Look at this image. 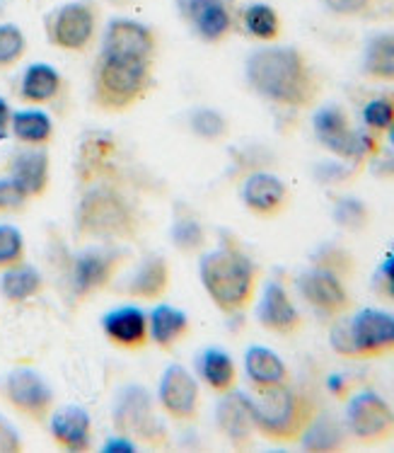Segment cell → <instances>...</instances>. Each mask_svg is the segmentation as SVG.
<instances>
[{
	"instance_id": "2",
	"label": "cell",
	"mask_w": 394,
	"mask_h": 453,
	"mask_svg": "<svg viewBox=\"0 0 394 453\" xmlns=\"http://www.w3.org/2000/svg\"><path fill=\"white\" fill-rule=\"evenodd\" d=\"M199 281L220 313L238 318L257 301L261 269L235 235L223 233L213 250L199 255Z\"/></svg>"
},
{
	"instance_id": "40",
	"label": "cell",
	"mask_w": 394,
	"mask_h": 453,
	"mask_svg": "<svg viewBox=\"0 0 394 453\" xmlns=\"http://www.w3.org/2000/svg\"><path fill=\"white\" fill-rule=\"evenodd\" d=\"M327 12L344 19H358L373 15L380 8V0H320Z\"/></svg>"
},
{
	"instance_id": "26",
	"label": "cell",
	"mask_w": 394,
	"mask_h": 453,
	"mask_svg": "<svg viewBox=\"0 0 394 453\" xmlns=\"http://www.w3.org/2000/svg\"><path fill=\"white\" fill-rule=\"evenodd\" d=\"M196 373L213 395H228L238 390L239 371L235 359L223 347H206L196 357Z\"/></svg>"
},
{
	"instance_id": "3",
	"label": "cell",
	"mask_w": 394,
	"mask_h": 453,
	"mask_svg": "<svg viewBox=\"0 0 394 453\" xmlns=\"http://www.w3.org/2000/svg\"><path fill=\"white\" fill-rule=\"evenodd\" d=\"M75 233L83 241L104 245L136 242L143 233V216L124 189L111 182H97L78 199Z\"/></svg>"
},
{
	"instance_id": "21",
	"label": "cell",
	"mask_w": 394,
	"mask_h": 453,
	"mask_svg": "<svg viewBox=\"0 0 394 453\" xmlns=\"http://www.w3.org/2000/svg\"><path fill=\"white\" fill-rule=\"evenodd\" d=\"M216 426H218L220 436L235 451H247L254 446L257 429H254V422L249 415L245 393L232 390L228 395H220V403L216 407Z\"/></svg>"
},
{
	"instance_id": "8",
	"label": "cell",
	"mask_w": 394,
	"mask_h": 453,
	"mask_svg": "<svg viewBox=\"0 0 394 453\" xmlns=\"http://www.w3.org/2000/svg\"><path fill=\"white\" fill-rule=\"evenodd\" d=\"M111 425L117 434L131 436L138 446L155 451L170 446V432L157 415L150 393L140 383H129L117 393L111 407Z\"/></svg>"
},
{
	"instance_id": "20",
	"label": "cell",
	"mask_w": 394,
	"mask_h": 453,
	"mask_svg": "<svg viewBox=\"0 0 394 453\" xmlns=\"http://www.w3.org/2000/svg\"><path fill=\"white\" fill-rule=\"evenodd\" d=\"M121 291L133 301L143 303H160L172 291V265L165 255L150 252L138 262L129 279L124 281Z\"/></svg>"
},
{
	"instance_id": "13",
	"label": "cell",
	"mask_w": 394,
	"mask_h": 453,
	"mask_svg": "<svg viewBox=\"0 0 394 453\" xmlns=\"http://www.w3.org/2000/svg\"><path fill=\"white\" fill-rule=\"evenodd\" d=\"M298 294L312 313L324 323H334L339 318H346L356 308L349 287H346V279H341L339 274H334L330 269H305L298 277Z\"/></svg>"
},
{
	"instance_id": "18",
	"label": "cell",
	"mask_w": 394,
	"mask_h": 453,
	"mask_svg": "<svg viewBox=\"0 0 394 453\" xmlns=\"http://www.w3.org/2000/svg\"><path fill=\"white\" fill-rule=\"evenodd\" d=\"M102 334L104 340L126 354H140L146 352L150 342V325H148V313L138 305H119L111 308L102 315L100 320Z\"/></svg>"
},
{
	"instance_id": "34",
	"label": "cell",
	"mask_w": 394,
	"mask_h": 453,
	"mask_svg": "<svg viewBox=\"0 0 394 453\" xmlns=\"http://www.w3.org/2000/svg\"><path fill=\"white\" fill-rule=\"evenodd\" d=\"M360 124L363 129L375 134L380 139H385L387 131L394 124V90L390 93H380L363 104L360 110Z\"/></svg>"
},
{
	"instance_id": "45",
	"label": "cell",
	"mask_w": 394,
	"mask_h": 453,
	"mask_svg": "<svg viewBox=\"0 0 394 453\" xmlns=\"http://www.w3.org/2000/svg\"><path fill=\"white\" fill-rule=\"evenodd\" d=\"M10 124H12V110L5 97H0V141L10 136Z\"/></svg>"
},
{
	"instance_id": "30",
	"label": "cell",
	"mask_w": 394,
	"mask_h": 453,
	"mask_svg": "<svg viewBox=\"0 0 394 453\" xmlns=\"http://www.w3.org/2000/svg\"><path fill=\"white\" fill-rule=\"evenodd\" d=\"M61 88H64V78L54 65L37 61V64H29L22 73L19 97L29 104H46L61 93Z\"/></svg>"
},
{
	"instance_id": "42",
	"label": "cell",
	"mask_w": 394,
	"mask_h": 453,
	"mask_svg": "<svg viewBox=\"0 0 394 453\" xmlns=\"http://www.w3.org/2000/svg\"><path fill=\"white\" fill-rule=\"evenodd\" d=\"M373 288L380 298L394 303V248L385 252L383 262L377 265L375 277H373Z\"/></svg>"
},
{
	"instance_id": "31",
	"label": "cell",
	"mask_w": 394,
	"mask_h": 453,
	"mask_svg": "<svg viewBox=\"0 0 394 453\" xmlns=\"http://www.w3.org/2000/svg\"><path fill=\"white\" fill-rule=\"evenodd\" d=\"M349 441L351 439L346 426L341 425L337 417L327 415V412L320 410L298 446H303L305 451H341V449L349 446Z\"/></svg>"
},
{
	"instance_id": "5",
	"label": "cell",
	"mask_w": 394,
	"mask_h": 453,
	"mask_svg": "<svg viewBox=\"0 0 394 453\" xmlns=\"http://www.w3.org/2000/svg\"><path fill=\"white\" fill-rule=\"evenodd\" d=\"M245 398L257 434L278 446L300 444L310 422L320 412V405L310 393L293 383L269 390H252L245 393Z\"/></svg>"
},
{
	"instance_id": "33",
	"label": "cell",
	"mask_w": 394,
	"mask_h": 453,
	"mask_svg": "<svg viewBox=\"0 0 394 453\" xmlns=\"http://www.w3.org/2000/svg\"><path fill=\"white\" fill-rule=\"evenodd\" d=\"M170 238L175 245L177 252L189 255V257H199L206 250V228L199 221V216L189 209H177L175 221L170 228Z\"/></svg>"
},
{
	"instance_id": "17",
	"label": "cell",
	"mask_w": 394,
	"mask_h": 453,
	"mask_svg": "<svg viewBox=\"0 0 394 453\" xmlns=\"http://www.w3.org/2000/svg\"><path fill=\"white\" fill-rule=\"evenodd\" d=\"M257 325L276 337H298L305 330V318L291 291L281 281H269L257 294Z\"/></svg>"
},
{
	"instance_id": "28",
	"label": "cell",
	"mask_w": 394,
	"mask_h": 453,
	"mask_svg": "<svg viewBox=\"0 0 394 453\" xmlns=\"http://www.w3.org/2000/svg\"><path fill=\"white\" fill-rule=\"evenodd\" d=\"M239 25L249 37L261 44H274L284 35V19L278 15V10L261 0L239 8Z\"/></svg>"
},
{
	"instance_id": "29",
	"label": "cell",
	"mask_w": 394,
	"mask_h": 453,
	"mask_svg": "<svg viewBox=\"0 0 394 453\" xmlns=\"http://www.w3.org/2000/svg\"><path fill=\"white\" fill-rule=\"evenodd\" d=\"M44 291V277L37 267L19 262L15 267L3 269L0 274V294L8 303H27Z\"/></svg>"
},
{
	"instance_id": "16",
	"label": "cell",
	"mask_w": 394,
	"mask_h": 453,
	"mask_svg": "<svg viewBox=\"0 0 394 453\" xmlns=\"http://www.w3.org/2000/svg\"><path fill=\"white\" fill-rule=\"evenodd\" d=\"M239 199L254 219L274 221L291 209L293 195L281 177L269 170H257L245 177V182L239 187Z\"/></svg>"
},
{
	"instance_id": "38",
	"label": "cell",
	"mask_w": 394,
	"mask_h": 453,
	"mask_svg": "<svg viewBox=\"0 0 394 453\" xmlns=\"http://www.w3.org/2000/svg\"><path fill=\"white\" fill-rule=\"evenodd\" d=\"M27 257V245L25 235L12 223H0V272L15 267Z\"/></svg>"
},
{
	"instance_id": "25",
	"label": "cell",
	"mask_w": 394,
	"mask_h": 453,
	"mask_svg": "<svg viewBox=\"0 0 394 453\" xmlns=\"http://www.w3.org/2000/svg\"><path fill=\"white\" fill-rule=\"evenodd\" d=\"M245 376L249 390H269L293 383V373L278 354L264 344H252L245 352Z\"/></svg>"
},
{
	"instance_id": "9",
	"label": "cell",
	"mask_w": 394,
	"mask_h": 453,
	"mask_svg": "<svg viewBox=\"0 0 394 453\" xmlns=\"http://www.w3.org/2000/svg\"><path fill=\"white\" fill-rule=\"evenodd\" d=\"M124 267H126V252L119 245L95 242L71 259V272H68L71 294L78 301L97 298L104 291H110Z\"/></svg>"
},
{
	"instance_id": "46",
	"label": "cell",
	"mask_w": 394,
	"mask_h": 453,
	"mask_svg": "<svg viewBox=\"0 0 394 453\" xmlns=\"http://www.w3.org/2000/svg\"><path fill=\"white\" fill-rule=\"evenodd\" d=\"M327 388H330L337 398H349V380H344L341 376H331V379L327 380Z\"/></svg>"
},
{
	"instance_id": "43",
	"label": "cell",
	"mask_w": 394,
	"mask_h": 453,
	"mask_svg": "<svg viewBox=\"0 0 394 453\" xmlns=\"http://www.w3.org/2000/svg\"><path fill=\"white\" fill-rule=\"evenodd\" d=\"M22 449H25V444H22V436L18 434V429L0 415V453H18Z\"/></svg>"
},
{
	"instance_id": "35",
	"label": "cell",
	"mask_w": 394,
	"mask_h": 453,
	"mask_svg": "<svg viewBox=\"0 0 394 453\" xmlns=\"http://www.w3.org/2000/svg\"><path fill=\"white\" fill-rule=\"evenodd\" d=\"M189 129L196 139L206 143H220L230 136V121L223 111L213 107H199L189 114Z\"/></svg>"
},
{
	"instance_id": "37",
	"label": "cell",
	"mask_w": 394,
	"mask_h": 453,
	"mask_svg": "<svg viewBox=\"0 0 394 453\" xmlns=\"http://www.w3.org/2000/svg\"><path fill=\"white\" fill-rule=\"evenodd\" d=\"M331 213H334V223L341 226L344 231H363L370 223V209L356 196H341L339 202L334 203Z\"/></svg>"
},
{
	"instance_id": "27",
	"label": "cell",
	"mask_w": 394,
	"mask_h": 453,
	"mask_svg": "<svg viewBox=\"0 0 394 453\" xmlns=\"http://www.w3.org/2000/svg\"><path fill=\"white\" fill-rule=\"evenodd\" d=\"M360 75L370 83L394 85V32H377L367 39L360 56Z\"/></svg>"
},
{
	"instance_id": "7",
	"label": "cell",
	"mask_w": 394,
	"mask_h": 453,
	"mask_svg": "<svg viewBox=\"0 0 394 453\" xmlns=\"http://www.w3.org/2000/svg\"><path fill=\"white\" fill-rule=\"evenodd\" d=\"M312 134L322 149L349 165H366L383 150V139L367 129H356L349 111L337 102H327L314 110Z\"/></svg>"
},
{
	"instance_id": "22",
	"label": "cell",
	"mask_w": 394,
	"mask_h": 453,
	"mask_svg": "<svg viewBox=\"0 0 394 453\" xmlns=\"http://www.w3.org/2000/svg\"><path fill=\"white\" fill-rule=\"evenodd\" d=\"M49 432L58 449L73 453H83L92 449V417L80 405L58 407L49 417Z\"/></svg>"
},
{
	"instance_id": "23",
	"label": "cell",
	"mask_w": 394,
	"mask_h": 453,
	"mask_svg": "<svg viewBox=\"0 0 394 453\" xmlns=\"http://www.w3.org/2000/svg\"><path fill=\"white\" fill-rule=\"evenodd\" d=\"M148 325H150V342L163 354H175L177 347L186 342L193 333L189 313L163 301L148 313Z\"/></svg>"
},
{
	"instance_id": "11",
	"label": "cell",
	"mask_w": 394,
	"mask_h": 453,
	"mask_svg": "<svg viewBox=\"0 0 394 453\" xmlns=\"http://www.w3.org/2000/svg\"><path fill=\"white\" fill-rule=\"evenodd\" d=\"M0 395L18 415L34 425H44L56 410V393L51 383L32 366H15L0 383Z\"/></svg>"
},
{
	"instance_id": "1",
	"label": "cell",
	"mask_w": 394,
	"mask_h": 453,
	"mask_svg": "<svg viewBox=\"0 0 394 453\" xmlns=\"http://www.w3.org/2000/svg\"><path fill=\"white\" fill-rule=\"evenodd\" d=\"M245 83L261 100L284 110H312L322 97V78L303 49L264 44L245 61Z\"/></svg>"
},
{
	"instance_id": "19",
	"label": "cell",
	"mask_w": 394,
	"mask_h": 453,
	"mask_svg": "<svg viewBox=\"0 0 394 453\" xmlns=\"http://www.w3.org/2000/svg\"><path fill=\"white\" fill-rule=\"evenodd\" d=\"M157 49H160V39L150 25L133 18H111L102 35L100 51L155 61Z\"/></svg>"
},
{
	"instance_id": "48",
	"label": "cell",
	"mask_w": 394,
	"mask_h": 453,
	"mask_svg": "<svg viewBox=\"0 0 394 453\" xmlns=\"http://www.w3.org/2000/svg\"><path fill=\"white\" fill-rule=\"evenodd\" d=\"M114 3H117V5H126L129 0H114Z\"/></svg>"
},
{
	"instance_id": "47",
	"label": "cell",
	"mask_w": 394,
	"mask_h": 453,
	"mask_svg": "<svg viewBox=\"0 0 394 453\" xmlns=\"http://www.w3.org/2000/svg\"><path fill=\"white\" fill-rule=\"evenodd\" d=\"M385 139L390 141V146H392V149H394V124H392V127H390V131H387Z\"/></svg>"
},
{
	"instance_id": "6",
	"label": "cell",
	"mask_w": 394,
	"mask_h": 453,
	"mask_svg": "<svg viewBox=\"0 0 394 453\" xmlns=\"http://www.w3.org/2000/svg\"><path fill=\"white\" fill-rule=\"evenodd\" d=\"M330 347L341 359L377 361L394 357V315L383 308H360L331 323Z\"/></svg>"
},
{
	"instance_id": "4",
	"label": "cell",
	"mask_w": 394,
	"mask_h": 453,
	"mask_svg": "<svg viewBox=\"0 0 394 453\" xmlns=\"http://www.w3.org/2000/svg\"><path fill=\"white\" fill-rule=\"evenodd\" d=\"M155 90V61L100 51L92 65V104L104 114H126Z\"/></svg>"
},
{
	"instance_id": "44",
	"label": "cell",
	"mask_w": 394,
	"mask_h": 453,
	"mask_svg": "<svg viewBox=\"0 0 394 453\" xmlns=\"http://www.w3.org/2000/svg\"><path fill=\"white\" fill-rule=\"evenodd\" d=\"M140 446L131 439V436H124V434H114L110 436L104 444H102V451L104 453H136Z\"/></svg>"
},
{
	"instance_id": "10",
	"label": "cell",
	"mask_w": 394,
	"mask_h": 453,
	"mask_svg": "<svg viewBox=\"0 0 394 453\" xmlns=\"http://www.w3.org/2000/svg\"><path fill=\"white\" fill-rule=\"evenodd\" d=\"M344 426L358 446H383L394 439V410L380 393L370 388L356 390L346 398Z\"/></svg>"
},
{
	"instance_id": "41",
	"label": "cell",
	"mask_w": 394,
	"mask_h": 453,
	"mask_svg": "<svg viewBox=\"0 0 394 453\" xmlns=\"http://www.w3.org/2000/svg\"><path fill=\"white\" fill-rule=\"evenodd\" d=\"M32 202L22 187L12 177H0V216H12V213L25 211V206Z\"/></svg>"
},
{
	"instance_id": "12",
	"label": "cell",
	"mask_w": 394,
	"mask_h": 453,
	"mask_svg": "<svg viewBox=\"0 0 394 453\" xmlns=\"http://www.w3.org/2000/svg\"><path fill=\"white\" fill-rule=\"evenodd\" d=\"M177 12L193 37L208 47L225 44L239 25L235 0H177Z\"/></svg>"
},
{
	"instance_id": "36",
	"label": "cell",
	"mask_w": 394,
	"mask_h": 453,
	"mask_svg": "<svg viewBox=\"0 0 394 453\" xmlns=\"http://www.w3.org/2000/svg\"><path fill=\"white\" fill-rule=\"evenodd\" d=\"M310 267L330 269V272H334V274H339L341 279L349 281V279L356 274V259H353V255H351L346 248L334 245V242H327V245H322V248H317V250L312 252Z\"/></svg>"
},
{
	"instance_id": "39",
	"label": "cell",
	"mask_w": 394,
	"mask_h": 453,
	"mask_svg": "<svg viewBox=\"0 0 394 453\" xmlns=\"http://www.w3.org/2000/svg\"><path fill=\"white\" fill-rule=\"evenodd\" d=\"M25 51H27L25 32L12 22H3L0 25V68H12L19 64Z\"/></svg>"
},
{
	"instance_id": "14",
	"label": "cell",
	"mask_w": 394,
	"mask_h": 453,
	"mask_svg": "<svg viewBox=\"0 0 394 453\" xmlns=\"http://www.w3.org/2000/svg\"><path fill=\"white\" fill-rule=\"evenodd\" d=\"M201 380L182 364H170L157 380V407L177 425H193L201 417Z\"/></svg>"
},
{
	"instance_id": "32",
	"label": "cell",
	"mask_w": 394,
	"mask_h": 453,
	"mask_svg": "<svg viewBox=\"0 0 394 453\" xmlns=\"http://www.w3.org/2000/svg\"><path fill=\"white\" fill-rule=\"evenodd\" d=\"M10 134H12L22 146L44 149L46 143H51V139H54V121H51V117L42 110L12 111Z\"/></svg>"
},
{
	"instance_id": "24",
	"label": "cell",
	"mask_w": 394,
	"mask_h": 453,
	"mask_svg": "<svg viewBox=\"0 0 394 453\" xmlns=\"http://www.w3.org/2000/svg\"><path fill=\"white\" fill-rule=\"evenodd\" d=\"M10 177L22 187V192L29 199H42L51 185V156L46 149L27 146L12 156L10 163Z\"/></svg>"
},
{
	"instance_id": "15",
	"label": "cell",
	"mask_w": 394,
	"mask_h": 453,
	"mask_svg": "<svg viewBox=\"0 0 394 453\" xmlns=\"http://www.w3.org/2000/svg\"><path fill=\"white\" fill-rule=\"evenodd\" d=\"M97 25H100V15H97V8L92 3H87V0H71V3H64L49 18L46 32H49V42L56 49L85 51L95 42Z\"/></svg>"
}]
</instances>
